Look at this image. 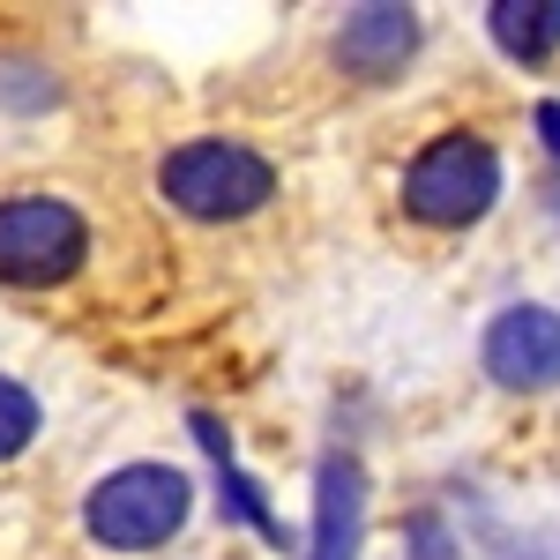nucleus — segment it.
<instances>
[{"label": "nucleus", "mask_w": 560, "mask_h": 560, "mask_svg": "<svg viewBox=\"0 0 560 560\" xmlns=\"http://www.w3.org/2000/svg\"><path fill=\"white\" fill-rule=\"evenodd\" d=\"M530 135H538V158L560 173V97H530Z\"/></svg>", "instance_id": "nucleus-13"}, {"label": "nucleus", "mask_w": 560, "mask_h": 560, "mask_svg": "<svg viewBox=\"0 0 560 560\" xmlns=\"http://www.w3.org/2000/svg\"><path fill=\"white\" fill-rule=\"evenodd\" d=\"M478 23H486V45L509 68L560 60V0H493V8H478Z\"/></svg>", "instance_id": "nucleus-9"}, {"label": "nucleus", "mask_w": 560, "mask_h": 560, "mask_svg": "<svg viewBox=\"0 0 560 560\" xmlns=\"http://www.w3.org/2000/svg\"><path fill=\"white\" fill-rule=\"evenodd\" d=\"M150 187L187 224H247V217H261L284 195V173L247 135H179L173 150L158 158Z\"/></svg>", "instance_id": "nucleus-3"}, {"label": "nucleus", "mask_w": 560, "mask_h": 560, "mask_svg": "<svg viewBox=\"0 0 560 560\" xmlns=\"http://www.w3.org/2000/svg\"><path fill=\"white\" fill-rule=\"evenodd\" d=\"M45 433V404L31 382H15L8 366H0V464H15V456H31Z\"/></svg>", "instance_id": "nucleus-11"}, {"label": "nucleus", "mask_w": 560, "mask_h": 560, "mask_svg": "<svg viewBox=\"0 0 560 560\" xmlns=\"http://www.w3.org/2000/svg\"><path fill=\"white\" fill-rule=\"evenodd\" d=\"M509 202V158L486 128H433L396 165V217L433 240H464Z\"/></svg>", "instance_id": "nucleus-1"}, {"label": "nucleus", "mask_w": 560, "mask_h": 560, "mask_svg": "<svg viewBox=\"0 0 560 560\" xmlns=\"http://www.w3.org/2000/svg\"><path fill=\"white\" fill-rule=\"evenodd\" d=\"M419 52H427V15H419L411 0H359V8L337 15V31H329L337 75L359 83V90L404 83V75L419 68Z\"/></svg>", "instance_id": "nucleus-7"}, {"label": "nucleus", "mask_w": 560, "mask_h": 560, "mask_svg": "<svg viewBox=\"0 0 560 560\" xmlns=\"http://www.w3.org/2000/svg\"><path fill=\"white\" fill-rule=\"evenodd\" d=\"M546 217H553V224H560V179H553V187H546Z\"/></svg>", "instance_id": "nucleus-14"}, {"label": "nucleus", "mask_w": 560, "mask_h": 560, "mask_svg": "<svg viewBox=\"0 0 560 560\" xmlns=\"http://www.w3.org/2000/svg\"><path fill=\"white\" fill-rule=\"evenodd\" d=\"M396 546H404V560H471L464 523L448 516L441 501H411V509H404V530H396Z\"/></svg>", "instance_id": "nucleus-10"}, {"label": "nucleus", "mask_w": 560, "mask_h": 560, "mask_svg": "<svg viewBox=\"0 0 560 560\" xmlns=\"http://www.w3.org/2000/svg\"><path fill=\"white\" fill-rule=\"evenodd\" d=\"M366 538H374V471H366V456L351 441H329L314 456L300 553L306 560H366Z\"/></svg>", "instance_id": "nucleus-6"}, {"label": "nucleus", "mask_w": 560, "mask_h": 560, "mask_svg": "<svg viewBox=\"0 0 560 560\" xmlns=\"http://www.w3.org/2000/svg\"><path fill=\"white\" fill-rule=\"evenodd\" d=\"M0 105L15 113H52L60 105V75L45 60H0Z\"/></svg>", "instance_id": "nucleus-12"}, {"label": "nucleus", "mask_w": 560, "mask_h": 560, "mask_svg": "<svg viewBox=\"0 0 560 560\" xmlns=\"http://www.w3.org/2000/svg\"><path fill=\"white\" fill-rule=\"evenodd\" d=\"M97 255L83 202L60 187H8L0 195V284L8 292H60Z\"/></svg>", "instance_id": "nucleus-4"}, {"label": "nucleus", "mask_w": 560, "mask_h": 560, "mask_svg": "<svg viewBox=\"0 0 560 560\" xmlns=\"http://www.w3.org/2000/svg\"><path fill=\"white\" fill-rule=\"evenodd\" d=\"M187 433H195V448L210 456V501H217V523H224V530H255L261 546H277V553H300V530L277 516L269 486H261V478L240 464V448H232V427H224L217 411H187Z\"/></svg>", "instance_id": "nucleus-8"}, {"label": "nucleus", "mask_w": 560, "mask_h": 560, "mask_svg": "<svg viewBox=\"0 0 560 560\" xmlns=\"http://www.w3.org/2000/svg\"><path fill=\"white\" fill-rule=\"evenodd\" d=\"M478 374L501 396H553L560 388V306L501 300L478 329Z\"/></svg>", "instance_id": "nucleus-5"}, {"label": "nucleus", "mask_w": 560, "mask_h": 560, "mask_svg": "<svg viewBox=\"0 0 560 560\" xmlns=\"http://www.w3.org/2000/svg\"><path fill=\"white\" fill-rule=\"evenodd\" d=\"M202 509V486L187 464H165V456H128L113 471H97L83 486V538L97 553L120 560H150L187 538V523Z\"/></svg>", "instance_id": "nucleus-2"}]
</instances>
